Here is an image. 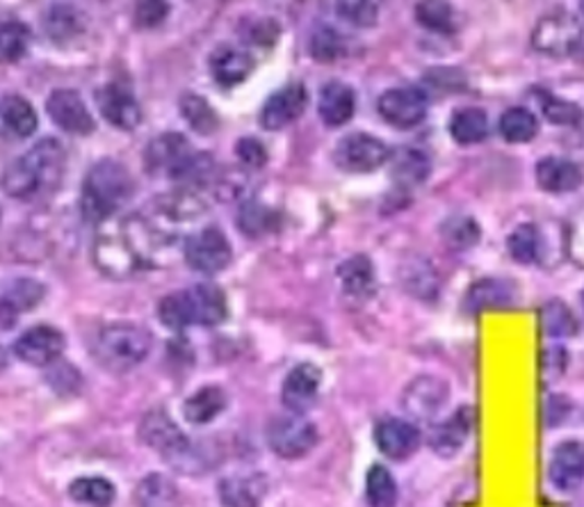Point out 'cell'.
Wrapping results in <instances>:
<instances>
[{"mask_svg":"<svg viewBox=\"0 0 584 507\" xmlns=\"http://www.w3.org/2000/svg\"><path fill=\"white\" fill-rule=\"evenodd\" d=\"M544 332L552 339H569L580 332V322L564 299H550L541 309Z\"/></svg>","mask_w":584,"mask_h":507,"instance_id":"obj_44","label":"cell"},{"mask_svg":"<svg viewBox=\"0 0 584 507\" xmlns=\"http://www.w3.org/2000/svg\"><path fill=\"white\" fill-rule=\"evenodd\" d=\"M397 483L393 473L382 467L374 464L368 475H366V498L370 507H395L397 505Z\"/></svg>","mask_w":584,"mask_h":507,"instance_id":"obj_45","label":"cell"},{"mask_svg":"<svg viewBox=\"0 0 584 507\" xmlns=\"http://www.w3.org/2000/svg\"><path fill=\"white\" fill-rule=\"evenodd\" d=\"M336 14L354 28H374L379 21V5L370 0H349V3H336Z\"/></svg>","mask_w":584,"mask_h":507,"instance_id":"obj_48","label":"cell"},{"mask_svg":"<svg viewBox=\"0 0 584 507\" xmlns=\"http://www.w3.org/2000/svg\"><path fill=\"white\" fill-rule=\"evenodd\" d=\"M309 54L315 62L332 64L349 56V39L329 23H315L309 39Z\"/></svg>","mask_w":584,"mask_h":507,"instance_id":"obj_38","label":"cell"},{"mask_svg":"<svg viewBox=\"0 0 584 507\" xmlns=\"http://www.w3.org/2000/svg\"><path fill=\"white\" fill-rule=\"evenodd\" d=\"M94 98L100 117H104L110 126H115L117 131L131 133L140 129L144 115L140 101L135 98L131 87H126L123 83H106L96 90Z\"/></svg>","mask_w":584,"mask_h":507,"instance_id":"obj_13","label":"cell"},{"mask_svg":"<svg viewBox=\"0 0 584 507\" xmlns=\"http://www.w3.org/2000/svg\"><path fill=\"white\" fill-rule=\"evenodd\" d=\"M341 291L351 299H370L377 293L374 263L366 254H354L336 268Z\"/></svg>","mask_w":584,"mask_h":507,"instance_id":"obj_29","label":"cell"},{"mask_svg":"<svg viewBox=\"0 0 584 507\" xmlns=\"http://www.w3.org/2000/svg\"><path fill=\"white\" fill-rule=\"evenodd\" d=\"M322 387V370L315 364H299L295 366L282 387V402L290 414L303 416L315 408L318 396Z\"/></svg>","mask_w":584,"mask_h":507,"instance_id":"obj_19","label":"cell"},{"mask_svg":"<svg viewBox=\"0 0 584 507\" xmlns=\"http://www.w3.org/2000/svg\"><path fill=\"white\" fill-rule=\"evenodd\" d=\"M236 151V158L247 167V169H263L270 161V154H267V146L259 140V138H251V135H245L236 142L234 146Z\"/></svg>","mask_w":584,"mask_h":507,"instance_id":"obj_51","label":"cell"},{"mask_svg":"<svg viewBox=\"0 0 584 507\" xmlns=\"http://www.w3.org/2000/svg\"><path fill=\"white\" fill-rule=\"evenodd\" d=\"M535 176L537 186L550 194L575 192L584 184V174L580 165L569 158H557V156L541 158L535 167Z\"/></svg>","mask_w":584,"mask_h":507,"instance_id":"obj_30","label":"cell"},{"mask_svg":"<svg viewBox=\"0 0 584 507\" xmlns=\"http://www.w3.org/2000/svg\"><path fill=\"white\" fill-rule=\"evenodd\" d=\"M357 113V92L343 81H329L318 96V115L329 129H341Z\"/></svg>","mask_w":584,"mask_h":507,"instance_id":"obj_27","label":"cell"},{"mask_svg":"<svg viewBox=\"0 0 584 507\" xmlns=\"http://www.w3.org/2000/svg\"><path fill=\"white\" fill-rule=\"evenodd\" d=\"M171 12L169 3H160V0H146V3H138L133 12V25L138 31H154L167 21Z\"/></svg>","mask_w":584,"mask_h":507,"instance_id":"obj_50","label":"cell"},{"mask_svg":"<svg viewBox=\"0 0 584 507\" xmlns=\"http://www.w3.org/2000/svg\"><path fill=\"white\" fill-rule=\"evenodd\" d=\"M450 398V387L445 379L437 375H418L402 393V408L414 421H434Z\"/></svg>","mask_w":584,"mask_h":507,"instance_id":"obj_16","label":"cell"},{"mask_svg":"<svg viewBox=\"0 0 584 507\" xmlns=\"http://www.w3.org/2000/svg\"><path fill=\"white\" fill-rule=\"evenodd\" d=\"M31 28L21 21H5L0 28V54L5 62H21L28 56L31 46Z\"/></svg>","mask_w":584,"mask_h":507,"instance_id":"obj_47","label":"cell"},{"mask_svg":"<svg viewBox=\"0 0 584 507\" xmlns=\"http://www.w3.org/2000/svg\"><path fill=\"white\" fill-rule=\"evenodd\" d=\"M46 379H48V385L53 387L58 393H79L81 389V373L79 368H73L71 364H64L62 359L53 366H48V373H46Z\"/></svg>","mask_w":584,"mask_h":507,"instance_id":"obj_52","label":"cell"},{"mask_svg":"<svg viewBox=\"0 0 584 507\" xmlns=\"http://www.w3.org/2000/svg\"><path fill=\"white\" fill-rule=\"evenodd\" d=\"M548 477L555 490L575 492L584 483V444L564 441L555 448Z\"/></svg>","mask_w":584,"mask_h":507,"instance_id":"obj_26","label":"cell"},{"mask_svg":"<svg viewBox=\"0 0 584 507\" xmlns=\"http://www.w3.org/2000/svg\"><path fill=\"white\" fill-rule=\"evenodd\" d=\"M582 304H584V291H582Z\"/></svg>","mask_w":584,"mask_h":507,"instance_id":"obj_57","label":"cell"},{"mask_svg":"<svg viewBox=\"0 0 584 507\" xmlns=\"http://www.w3.org/2000/svg\"><path fill=\"white\" fill-rule=\"evenodd\" d=\"M389 174L397 190L406 192L427 184L431 176V158L427 151L418 146H397L395 151H391Z\"/></svg>","mask_w":584,"mask_h":507,"instance_id":"obj_24","label":"cell"},{"mask_svg":"<svg viewBox=\"0 0 584 507\" xmlns=\"http://www.w3.org/2000/svg\"><path fill=\"white\" fill-rule=\"evenodd\" d=\"M439 234L452 251H468L479 243L481 226L470 215L454 213L441 222Z\"/></svg>","mask_w":584,"mask_h":507,"instance_id":"obj_40","label":"cell"},{"mask_svg":"<svg viewBox=\"0 0 584 507\" xmlns=\"http://www.w3.org/2000/svg\"><path fill=\"white\" fill-rule=\"evenodd\" d=\"M429 90L437 92H462L466 87V79L456 69H439L429 73Z\"/></svg>","mask_w":584,"mask_h":507,"instance_id":"obj_54","label":"cell"},{"mask_svg":"<svg viewBox=\"0 0 584 507\" xmlns=\"http://www.w3.org/2000/svg\"><path fill=\"white\" fill-rule=\"evenodd\" d=\"M69 496L85 507H110L117 498V490L106 477H79L69 485Z\"/></svg>","mask_w":584,"mask_h":507,"instance_id":"obj_42","label":"cell"},{"mask_svg":"<svg viewBox=\"0 0 584 507\" xmlns=\"http://www.w3.org/2000/svg\"><path fill=\"white\" fill-rule=\"evenodd\" d=\"M41 28L50 44L71 46L87 33L90 19L81 8L71 3H53L41 16Z\"/></svg>","mask_w":584,"mask_h":507,"instance_id":"obj_23","label":"cell"},{"mask_svg":"<svg viewBox=\"0 0 584 507\" xmlns=\"http://www.w3.org/2000/svg\"><path fill=\"white\" fill-rule=\"evenodd\" d=\"M228 404V396L222 387H201L183 402V416L192 425H208L219 418Z\"/></svg>","mask_w":584,"mask_h":507,"instance_id":"obj_33","label":"cell"},{"mask_svg":"<svg viewBox=\"0 0 584 507\" xmlns=\"http://www.w3.org/2000/svg\"><path fill=\"white\" fill-rule=\"evenodd\" d=\"M226 318L228 297L213 282L174 291L158 302V320L171 332H186L190 327H217Z\"/></svg>","mask_w":584,"mask_h":507,"instance_id":"obj_4","label":"cell"},{"mask_svg":"<svg viewBox=\"0 0 584 507\" xmlns=\"http://www.w3.org/2000/svg\"><path fill=\"white\" fill-rule=\"evenodd\" d=\"M94 261L108 276H115V279H126L138 270H144V266L135 254V249L131 247L129 238L123 236L121 226H119V234H112V236L100 234L96 238Z\"/></svg>","mask_w":584,"mask_h":507,"instance_id":"obj_17","label":"cell"},{"mask_svg":"<svg viewBox=\"0 0 584 507\" xmlns=\"http://www.w3.org/2000/svg\"><path fill=\"white\" fill-rule=\"evenodd\" d=\"M46 297V286L33 276H14L3 286V297H0V322L10 329L16 325L21 314H28L37 309Z\"/></svg>","mask_w":584,"mask_h":507,"instance_id":"obj_20","label":"cell"},{"mask_svg":"<svg viewBox=\"0 0 584 507\" xmlns=\"http://www.w3.org/2000/svg\"><path fill=\"white\" fill-rule=\"evenodd\" d=\"M278 222H282V215H278V211L267 207L265 201H261V199H247L238 211V217H236L238 229L242 232V236H247L251 240H261V238L274 234L278 229Z\"/></svg>","mask_w":584,"mask_h":507,"instance_id":"obj_31","label":"cell"},{"mask_svg":"<svg viewBox=\"0 0 584 507\" xmlns=\"http://www.w3.org/2000/svg\"><path fill=\"white\" fill-rule=\"evenodd\" d=\"M46 113L60 131L67 135H92L96 131L94 115L90 113L85 98L75 90H56L46 98Z\"/></svg>","mask_w":584,"mask_h":507,"instance_id":"obj_15","label":"cell"},{"mask_svg":"<svg viewBox=\"0 0 584 507\" xmlns=\"http://www.w3.org/2000/svg\"><path fill=\"white\" fill-rule=\"evenodd\" d=\"M144 169L190 188H206L215 179L213 154L194 149L183 133L176 131L160 133L146 144Z\"/></svg>","mask_w":584,"mask_h":507,"instance_id":"obj_2","label":"cell"},{"mask_svg":"<svg viewBox=\"0 0 584 507\" xmlns=\"http://www.w3.org/2000/svg\"><path fill=\"white\" fill-rule=\"evenodd\" d=\"M140 441L148 448H154L158 455L176 467L190 448V439L183 435V429L176 425V421L167 414V410H151L144 414L138 427Z\"/></svg>","mask_w":584,"mask_h":507,"instance_id":"obj_11","label":"cell"},{"mask_svg":"<svg viewBox=\"0 0 584 507\" xmlns=\"http://www.w3.org/2000/svg\"><path fill=\"white\" fill-rule=\"evenodd\" d=\"M498 131H500L504 142L527 144V142L535 140L539 133V119L532 110L516 106V108H510L500 115Z\"/></svg>","mask_w":584,"mask_h":507,"instance_id":"obj_39","label":"cell"},{"mask_svg":"<svg viewBox=\"0 0 584 507\" xmlns=\"http://www.w3.org/2000/svg\"><path fill=\"white\" fill-rule=\"evenodd\" d=\"M389 146L372 133H349L334 146L332 161L345 174H370L389 165Z\"/></svg>","mask_w":584,"mask_h":507,"instance_id":"obj_9","label":"cell"},{"mask_svg":"<svg viewBox=\"0 0 584 507\" xmlns=\"http://www.w3.org/2000/svg\"><path fill=\"white\" fill-rule=\"evenodd\" d=\"M580 23H582V48H580V54H577V60L584 62V3L580 5Z\"/></svg>","mask_w":584,"mask_h":507,"instance_id":"obj_56","label":"cell"},{"mask_svg":"<svg viewBox=\"0 0 584 507\" xmlns=\"http://www.w3.org/2000/svg\"><path fill=\"white\" fill-rule=\"evenodd\" d=\"M242 39L249 46H259V48H272L282 35V25H278L274 19H249L242 31H240Z\"/></svg>","mask_w":584,"mask_h":507,"instance_id":"obj_49","label":"cell"},{"mask_svg":"<svg viewBox=\"0 0 584 507\" xmlns=\"http://www.w3.org/2000/svg\"><path fill=\"white\" fill-rule=\"evenodd\" d=\"M420 429L416 423L404 418H384L374 427V444L389 460L404 462L420 448Z\"/></svg>","mask_w":584,"mask_h":507,"instance_id":"obj_21","label":"cell"},{"mask_svg":"<svg viewBox=\"0 0 584 507\" xmlns=\"http://www.w3.org/2000/svg\"><path fill=\"white\" fill-rule=\"evenodd\" d=\"M377 113L391 129L414 131L427 119L429 96L422 87H393L377 98Z\"/></svg>","mask_w":584,"mask_h":507,"instance_id":"obj_10","label":"cell"},{"mask_svg":"<svg viewBox=\"0 0 584 507\" xmlns=\"http://www.w3.org/2000/svg\"><path fill=\"white\" fill-rule=\"evenodd\" d=\"M532 46L537 54L548 56L552 60L573 58L577 60V54L582 48V23L580 16L569 14L564 10L550 12L539 19V23L532 31Z\"/></svg>","mask_w":584,"mask_h":507,"instance_id":"obj_6","label":"cell"},{"mask_svg":"<svg viewBox=\"0 0 584 507\" xmlns=\"http://www.w3.org/2000/svg\"><path fill=\"white\" fill-rule=\"evenodd\" d=\"M270 492V477L261 471L231 473L219 480L217 496L224 507H261Z\"/></svg>","mask_w":584,"mask_h":507,"instance_id":"obj_22","label":"cell"},{"mask_svg":"<svg viewBox=\"0 0 584 507\" xmlns=\"http://www.w3.org/2000/svg\"><path fill=\"white\" fill-rule=\"evenodd\" d=\"M67 174V149L56 138H44L14 158L3 176V188L12 199L35 201L60 190Z\"/></svg>","mask_w":584,"mask_h":507,"instance_id":"obj_1","label":"cell"},{"mask_svg":"<svg viewBox=\"0 0 584 507\" xmlns=\"http://www.w3.org/2000/svg\"><path fill=\"white\" fill-rule=\"evenodd\" d=\"M519 302V291L516 284L510 279H498V276H487L475 282L466 297H464V309L468 314H479L489 309H510Z\"/></svg>","mask_w":584,"mask_h":507,"instance_id":"obj_25","label":"cell"},{"mask_svg":"<svg viewBox=\"0 0 584 507\" xmlns=\"http://www.w3.org/2000/svg\"><path fill=\"white\" fill-rule=\"evenodd\" d=\"M309 108V90L303 83L293 81L286 83L282 90H276L261 108L259 121L263 131H284L290 123H295Z\"/></svg>","mask_w":584,"mask_h":507,"instance_id":"obj_14","label":"cell"},{"mask_svg":"<svg viewBox=\"0 0 584 507\" xmlns=\"http://www.w3.org/2000/svg\"><path fill=\"white\" fill-rule=\"evenodd\" d=\"M567 251L571 261L584 270V207L577 209L567 226Z\"/></svg>","mask_w":584,"mask_h":507,"instance_id":"obj_53","label":"cell"},{"mask_svg":"<svg viewBox=\"0 0 584 507\" xmlns=\"http://www.w3.org/2000/svg\"><path fill=\"white\" fill-rule=\"evenodd\" d=\"M135 507H181L179 487L165 473H148L135 487Z\"/></svg>","mask_w":584,"mask_h":507,"instance_id":"obj_35","label":"cell"},{"mask_svg":"<svg viewBox=\"0 0 584 507\" xmlns=\"http://www.w3.org/2000/svg\"><path fill=\"white\" fill-rule=\"evenodd\" d=\"M506 251L521 266H532L541 261V232L537 224L525 222L506 238Z\"/></svg>","mask_w":584,"mask_h":507,"instance_id":"obj_41","label":"cell"},{"mask_svg":"<svg viewBox=\"0 0 584 507\" xmlns=\"http://www.w3.org/2000/svg\"><path fill=\"white\" fill-rule=\"evenodd\" d=\"M267 446L282 460H301L318 446L320 435L315 423L299 414H282L267 423Z\"/></svg>","mask_w":584,"mask_h":507,"instance_id":"obj_8","label":"cell"},{"mask_svg":"<svg viewBox=\"0 0 584 507\" xmlns=\"http://www.w3.org/2000/svg\"><path fill=\"white\" fill-rule=\"evenodd\" d=\"M470 429H473V410L462 408V410H456L450 418L431 427L427 444L437 455H441V458H454V455L460 452L464 444L468 441Z\"/></svg>","mask_w":584,"mask_h":507,"instance_id":"obj_28","label":"cell"},{"mask_svg":"<svg viewBox=\"0 0 584 507\" xmlns=\"http://www.w3.org/2000/svg\"><path fill=\"white\" fill-rule=\"evenodd\" d=\"M183 259L194 272L215 276L234 263V245L222 226L208 224L183 240Z\"/></svg>","mask_w":584,"mask_h":507,"instance_id":"obj_7","label":"cell"},{"mask_svg":"<svg viewBox=\"0 0 584 507\" xmlns=\"http://www.w3.org/2000/svg\"><path fill=\"white\" fill-rule=\"evenodd\" d=\"M135 194V179L123 163L100 158L94 163L81 188V211L90 224H106L121 213Z\"/></svg>","mask_w":584,"mask_h":507,"instance_id":"obj_3","label":"cell"},{"mask_svg":"<svg viewBox=\"0 0 584 507\" xmlns=\"http://www.w3.org/2000/svg\"><path fill=\"white\" fill-rule=\"evenodd\" d=\"M151 345H154V339L144 327L135 322H115L98 332L94 341V357L104 370L123 375L138 368L148 357Z\"/></svg>","mask_w":584,"mask_h":507,"instance_id":"obj_5","label":"cell"},{"mask_svg":"<svg viewBox=\"0 0 584 507\" xmlns=\"http://www.w3.org/2000/svg\"><path fill=\"white\" fill-rule=\"evenodd\" d=\"M416 21L429 33L452 35L456 33V12L445 0H422L416 3Z\"/></svg>","mask_w":584,"mask_h":507,"instance_id":"obj_43","label":"cell"},{"mask_svg":"<svg viewBox=\"0 0 584 507\" xmlns=\"http://www.w3.org/2000/svg\"><path fill=\"white\" fill-rule=\"evenodd\" d=\"M400 279L402 288L409 291L418 299L434 302L441 293V279L434 266L425 259H414L412 263H404V268L400 270Z\"/></svg>","mask_w":584,"mask_h":507,"instance_id":"obj_37","label":"cell"},{"mask_svg":"<svg viewBox=\"0 0 584 507\" xmlns=\"http://www.w3.org/2000/svg\"><path fill=\"white\" fill-rule=\"evenodd\" d=\"M67 347V339L58 327L37 325L25 329V332L14 341V354L28 366L48 368L62 359Z\"/></svg>","mask_w":584,"mask_h":507,"instance_id":"obj_12","label":"cell"},{"mask_svg":"<svg viewBox=\"0 0 584 507\" xmlns=\"http://www.w3.org/2000/svg\"><path fill=\"white\" fill-rule=\"evenodd\" d=\"M544 373L548 379H560V375L564 373L567 368V350L560 347V345H552L544 352Z\"/></svg>","mask_w":584,"mask_h":507,"instance_id":"obj_55","label":"cell"},{"mask_svg":"<svg viewBox=\"0 0 584 507\" xmlns=\"http://www.w3.org/2000/svg\"><path fill=\"white\" fill-rule=\"evenodd\" d=\"M179 113L196 135H215L222 126V117L211 106V101L194 92H186L179 98Z\"/></svg>","mask_w":584,"mask_h":507,"instance_id":"obj_34","label":"cell"},{"mask_svg":"<svg viewBox=\"0 0 584 507\" xmlns=\"http://www.w3.org/2000/svg\"><path fill=\"white\" fill-rule=\"evenodd\" d=\"M448 131L456 144H479L489 138V115L481 108H462L452 113Z\"/></svg>","mask_w":584,"mask_h":507,"instance_id":"obj_36","label":"cell"},{"mask_svg":"<svg viewBox=\"0 0 584 507\" xmlns=\"http://www.w3.org/2000/svg\"><path fill=\"white\" fill-rule=\"evenodd\" d=\"M208 69L213 81L219 87L231 90L242 85L249 75L257 71V58H253L251 50L247 48L234 44H219L208 58Z\"/></svg>","mask_w":584,"mask_h":507,"instance_id":"obj_18","label":"cell"},{"mask_svg":"<svg viewBox=\"0 0 584 507\" xmlns=\"http://www.w3.org/2000/svg\"><path fill=\"white\" fill-rule=\"evenodd\" d=\"M0 117H3L5 131H10L14 138L25 140L33 138L39 129V117L33 104L21 94H5L3 104H0Z\"/></svg>","mask_w":584,"mask_h":507,"instance_id":"obj_32","label":"cell"},{"mask_svg":"<svg viewBox=\"0 0 584 507\" xmlns=\"http://www.w3.org/2000/svg\"><path fill=\"white\" fill-rule=\"evenodd\" d=\"M535 96L539 101V108L544 117L555 126H577L582 123V108L569 98L557 96L548 90H535Z\"/></svg>","mask_w":584,"mask_h":507,"instance_id":"obj_46","label":"cell"}]
</instances>
